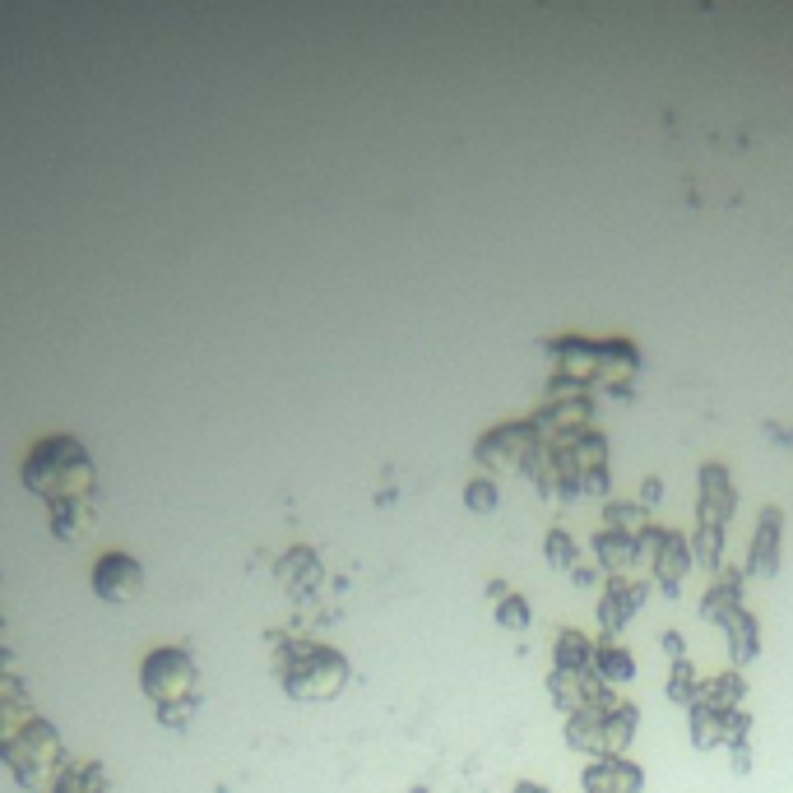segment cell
Listing matches in <instances>:
<instances>
[{"instance_id": "6", "label": "cell", "mask_w": 793, "mask_h": 793, "mask_svg": "<svg viewBox=\"0 0 793 793\" xmlns=\"http://www.w3.org/2000/svg\"><path fill=\"white\" fill-rule=\"evenodd\" d=\"M501 622H506V627H525V603L511 599L506 608H501Z\"/></svg>"}, {"instance_id": "3", "label": "cell", "mask_w": 793, "mask_h": 793, "mask_svg": "<svg viewBox=\"0 0 793 793\" xmlns=\"http://www.w3.org/2000/svg\"><path fill=\"white\" fill-rule=\"evenodd\" d=\"M140 682L144 691L158 701V710H172V701H195V664L186 650H154L149 659H144L140 668Z\"/></svg>"}, {"instance_id": "1", "label": "cell", "mask_w": 793, "mask_h": 793, "mask_svg": "<svg viewBox=\"0 0 793 793\" xmlns=\"http://www.w3.org/2000/svg\"><path fill=\"white\" fill-rule=\"evenodd\" d=\"M24 487L38 492L52 506V534L79 538L98 515V474H93L89 450L75 436H47L28 450L24 460Z\"/></svg>"}, {"instance_id": "9", "label": "cell", "mask_w": 793, "mask_h": 793, "mask_svg": "<svg viewBox=\"0 0 793 793\" xmlns=\"http://www.w3.org/2000/svg\"><path fill=\"white\" fill-rule=\"evenodd\" d=\"M413 793H427V789H413Z\"/></svg>"}, {"instance_id": "8", "label": "cell", "mask_w": 793, "mask_h": 793, "mask_svg": "<svg viewBox=\"0 0 793 793\" xmlns=\"http://www.w3.org/2000/svg\"><path fill=\"white\" fill-rule=\"evenodd\" d=\"M515 793H548L543 784H515Z\"/></svg>"}, {"instance_id": "7", "label": "cell", "mask_w": 793, "mask_h": 793, "mask_svg": "<svg viewBox=\"0 0 793 793\" xmlns=\"http://www.w3.org/2000/svg\"><path fill=\"white\" fill-rule=\"evenodd\" d=\"M733 770H738V775L752 770V752H747V742H733Z\"/></svg>"}, {"instance_id": "4", "label": "cell", "mask_w": 793, "mask_h": 793, "mask_svg": "<svg viewBox=\"0 0 793 793\" xmlns=\"http://www.w3.org/2000/svg\"><path fill=\"white\" fill-rule=\"evenodd\" d=\"M144 589V566L130 557V552H107V557H98V566H93V594L107 603H130L140 599Z\"/></svg>"}, {"instance_id": "5", "label": "cell", "mask_w": 793, "mask_h": 793, "mask_svg": "<svg viewBox=\"0 0 793 793\" xmlns=\"http://www.w3.org/2000/svg\"><path fill=\"white\" fill-rule=\"evenodd\" d=\"M599 673L608 682H627L631 673H636V664H631L622 650H599Z\"/></svg>"}, {"instance_id": "2", "label": "cell", "mask_w": 793, "mask_h": 793, "mask_svg": "<svg viewBox=\"0 0 793 793\" xmlns=\"http://www.w3.org/2000/svg\"><path fill=\"white\" fill-rule=\"evenodd\" d=\"M344 678H348V664L330 645L297 640V645H283L279 650V682L297 701H325V696H334V691L344 687Z\"/></svg>"}]
</instances>
